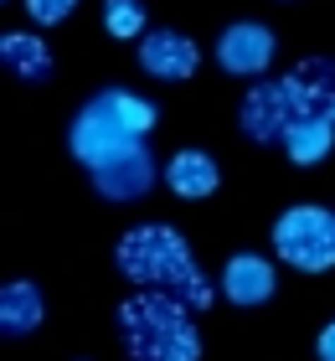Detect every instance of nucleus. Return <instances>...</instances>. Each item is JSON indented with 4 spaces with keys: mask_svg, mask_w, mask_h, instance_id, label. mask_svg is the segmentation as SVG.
Wrapping results in <instances>:
<instances>
[{
    "mask_svg": "<svg viewBox=\"0 0 335 361\" xmlns=\"http://www.w3.org/2000/svg\"><path fill=\"white\" fill-rule=\"evenodd\" d=\"M119 274L134 279L140 289H165L181 294L191 310L212 305V284L201 279L191 243L176 233V227H134L119 238Z\"/></svg>",
    "mask_w": 335,
    "mask_h": 361,
    "instance_id": "nucleus-1",
    "label": "nucleus"
},
{
    "mask_svg": "<svg viewBox=\"0 0 335 361\" xmlns=\"http://www.w3.org/2000/svg\"><path fill=\"white\" fill-rule=\"evenodd\" d=\"M150 180H155V160H150L145 140L124 145L119 155H109L104 166H93V186L109 196V202H134V196L150 191Z\"/></svg>",
    "mask_w": 335,
    "mask_h": 361,
    "instance_id": "nucleus-6",
    "label": "nucleus"
},
{
    "mask_svg": "<svg viewBox=\"0 0 335 361\" xmlns=\"http://www.w3.org/2000/svg\"><path fill=\"white\" fill-rule=\"evenodd\" d=\"M165 180H171L176 196H191V202H201V196H212L217 186H222V171H217V160L201 155V150H176L171 166H165Z\"/></svg>",
    "mask_w": 335,
    "mask_h": 361,
    "instance_id": "nucleus-11",
    "label": "nucleus"
},
{
    "mask_svg": "<svg viewBox=\"0 0 335 361\" xmlns=\"http://www.w3.org/2000/svg\"><path fill=\"white\" fill-rule=\"evenodd\" d=\"M119 331L124 351L134 361H201V336H196V310L181 294L145 289L119 305Z\"/></svg>",
    "mask_w": 335,
    "mask_h": 361,
    "instance_id": "nucleus-2",
    "label": "nucleus"
},
{
    "mask_svg": "<svg viewBox=\"0 0 335 361\" xmlns=\"http://www.w3.org/2000/svg\"><path fill=\"white\" fill-rule=\"evenodd\" d=\"M140 68L150 78L176 83V78H191L201 68V52H196L191 37H181V31H145L140 37Z\"/></svg>",
    "mask_w": 335,
    "mask_h": 361,
    "instance_id": "nucleus-9",
    "label": "nucleus"
},
{
    "mask_svg": "<svg viewBox=\"0 0 335 361\" xmlns=\"http://www.w3.org/2000/svg\"><path fill=\"white\" fill-rule=\"evenodd\" d=\"M104 26H109V37H145V6L140 0H104Z\"/></svg>",
    "mask_w": 335,
    "mask_h": 361,
    "instance_id": "nucleus-15",
    "label": "nucleus"
},
{
    "mask_svg": "<svg viewBox=\"0 0 335 361\" xmlns=\"http://www.w3.org/2000/svg\"><path fill=\"white\" fill-rule=\"evenodd\" d=\"M78 0H26V11H31V21L37 26H57L67 21V11H73Z\"/></svg>",
    "mask_w": 335,
    "mask_h": 361,
    "instance_id": "nucleus-16",
    "label": "nucleus"
},
{
    "mask_svg": "<svg viewBox=\"0 0 335 361\" xmlns=\"http://www.w3.org/2000/svg\"><path fill=\"white\" fill-rule=\"evenodd\" d=\"M335 145V124L330 119H294L284 129V155L294 160V166H320Z\"/></svg>",
    "mask_w": 335,
    "mask_h": 361,
    "instance_id": "nucleus-12",
    "label": "nucleus"
},
{
    "mask_svg": "<svg viewBox=\"0 0 335 361\" xmlns=\"http://www.w3.org/2000/svg\"><path fill=\"white\" fill-rule=\"evenodd\" d=\"M217 62H222L227 73H238V78H258L268 62H274V31L258 26V21L227 26L222 42H217Z\"/></svg>",
    "mask_w": 335,
    "mask_h": 361,
    "instance_id": "nucleus-8",
    "label": "nucleus"
},
{
    "mask_svg": "<svg viewBox=\"0 0 335 361\" xmlns=\"http://www.w3.org/2000/svg\"><path fill=\"white\" fill-rule=\"evenodd\" d=\"M150 129H155V104H150V98H140V93L109 88V93H98L93 104L78 109L67 145H73V155L93 171V166H104L109 155H119L124 145L145 140Z\"/></svg>",
    "mask_w": 335,
    "mask_h": 361,
    "instance_id": "nucleus-3",
    "label": "nucleus"
},
{
    "mask_svg": "<svg viewBox=\"0 0 335 361\" xmlns=\"http://www.w3.org/2000/svg\"><path fill=\"white\" fill-rule=\"evenodd\" d=\"M274 253L299 274L335 269V212L330 207H289L274 222Z\"/></svg>",
    "mask_w": 335,
    "mask_h": 361,
    "instance_id": "nucleus-4",
    "label": "nucleus"
},
{
    "mask_svg": "<svg viewBox=\"0 0 335 361\" xmlns=\"http://www.w3.org/2000/svg\"><path fill=\"white\" fill-rule=\"evenodd\" d=\"M0 57H6V68L16 78H26V83H42V78L52 73V52H47V42L31 37V31H11V37L0 42Z\"/></svg>",
    "mask_w": 335,
    "mask_h": 361,
    "instance_id": "nucleus-13",
    "label": "nucleus"
},
{
    "mask_svg": "<svg viewBox=\"0 0 335 361\" xmlns=\"http://www.w3.org/2000/svg\"><path fill=\"white\" fill-rule=\"evenodd\" d=\"M294 119H330L335 124V57H305L294 73H284Z\"/></svg>",
    "mask_w": 335,
    "mask_h": 361,
    "instance_id": "nucleus-5",
    "label": "nucleus"
},
{
    "mask_svg": "<svg viewBox=\"0 0 335 361\" xmlns=\"http://www.w3.org/2000/svg\"><path fill=\"white\" fill-rule=\"evenodd\" d=\"M238 119H243V135H248V140H258V145L284 140V129L294 124V109H289V93H284V78H274V83H253V88H248Z\"/></svg>",
    "mask_w": 335,
    "mask_h": 361,
    "instance_id": "nucleus-7",
    "label": "nucleus"
},
{
    "mask_svg": "<svg viewBox=\"0 0 335 361\" xmlns=\"http://www.w3.org/2000/svg\"><path fill=\"white\" fill-rule=\"evenodd\" d=\"M37 325H42V289L37 284H6V294H0V331L31 336Z\"/></svg>",
    "mask_w": 335,
    "mask_h": 361,
    "instance_id": "nucleus-14",
    "label": "nucleus"
},
{
    "mask_svg": "<svg viewBox=\"0 0 335 361\" xmlns=\"http://www.w3.org/2000/svg\"><path fill=\"white\" fill-rule=\"evenodd\" d=\"M315 351H320V361H335V320L320 331V346H315Z\"/></svg>",
    "mask_w": 335,
    "mask_h": 361,
    "instance_id": "nucleus-17",
    "label": "nucleus"
},
{
    "mask_svg": "<svg viewBox=\"0 0 335 361\" xmlns=\"http://www.w3.org/2000/svg\"><path fill=\"white\" fill-rule=\"evenodd\" d=\"M274 289H279V274H274L268 258H258V253L227 258V269H222L227 305H263V300H274Z\"/></svg>",
    "mask_w": 335,
    "mask_h": 361,
    "instance_id": "nucleus-10",
    "label": "nucleus"
}]
</instances>
